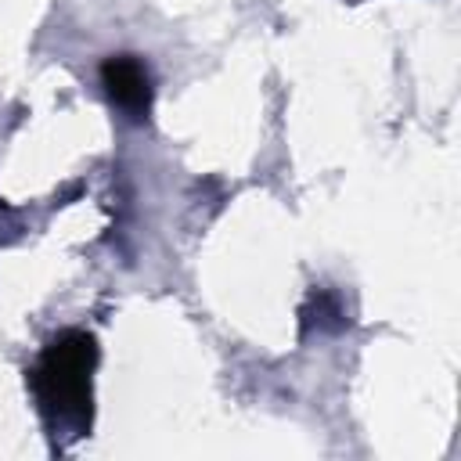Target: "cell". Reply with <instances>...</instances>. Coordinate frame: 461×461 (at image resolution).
<instances>
[{
    "instance_id": "cell-1",
    "label": "cell",
    "mask_w": 461,
    "mask_h": 461,
    "mask_svg": "<svg viewBox=\"0 0 461 461\" xmlns=\"http://www.w3.org/2000/svg\"><path fill=\"white\" fill-rule=\"evenodd\" d=\"M97 364V342L86 331L58 335L29 371L32 393L54 425L83 429L90 421V371Z\"/></svg>"
},
{
    "instance_id": "cell-2",
    "label": "cell",
    "mask_w": 461,
    "mask_h": 461,
    "mask_svg": "<svg viewBox=\"0 0 461 461\" xmlns=\"http://www.w3.org/2000/svg\"><path fill=\"white\" fill-rule=\"evenodd\" d=\"M101 83H104L108 97L122 112H130L133 119H140L151 108V79H148V68L137 58H130V54L108 58L101 65Z\"/></svg>"
}]
</instances>
